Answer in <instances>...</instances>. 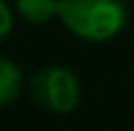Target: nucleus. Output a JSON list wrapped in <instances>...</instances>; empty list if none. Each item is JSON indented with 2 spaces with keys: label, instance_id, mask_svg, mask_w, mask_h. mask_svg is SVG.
Returning <instances> with one entry per match:
<instances>
[{
  "label": "nucleus",
  "instance_id": "obj_2",
  "mask_svg": "<svg viewBox=\"0 0 134 131\" xmlns=\"http://www.w3.org/2000/svg\"><path fill=\"white\" fill-rule=\"evenodd\" d=\"M30 98L49 115H71L80 106L82 87L80 79L66 66H44L27 82Z\"/></svg>",
  "mask_w": 134,
  "mask_h": 131
},
{
  "label": "nucleus",
  "instance_id": "obj_3",
  "mask_svg": "<svg viewBox=\"0 0 134 131\" xmlns=\"http://www.w3.org/2000/svg\"><path fill=\"white\" fill-rule=\"evenodd\" d=\"M25 90V74L14 60L0 55V109L14 104Z\"/></svg>",
  "mask_w": 134,
  "mask_h": 131
},
{
  "label": "nucleus",
  "instance_id": "obj_4",
  "mask_svg": "<svg viewBox=\"0 0 134 131\" xmlns=\"http://www.w3.org/2000/svg\"><path fill=\"white\" fill-rule=\"evenodd\" d=\"M14 11L27 25L41 27L58 16V0H14Z\"/></svg>",
  "mask_w": 134,
  "mask_h": 131
},
{
  "label": "nucleus",
  "instance_id": "obj_5",
  "mask_svg": "<svg viewBox=\"0 0 134 131\" xmlns=\"http://www.w3.org/2000/svg\"><path fill=\"white\" fill-rule=\"evenodd\" d=\"M14 30V11L8 8L5 0H0V41Z\"/></svg>",
  "mask_w": 134,
  "mask_h": 131
},
{
  "label": "nucleus",
  "instance_id": "obj_1",
  "mask_svg": "<svg viewBox=\"0 0 134 131\" xmlns=\"http://www.w3.org/2000/svg\"><path fill=\"white\" fill-rule=\"evenodd\" d=\"M129 0H58V19L71 35L104 44L129 25Z\"/></svg>",
  "mask_w": 134,
  "mask_h": 131
}]
</instances>
